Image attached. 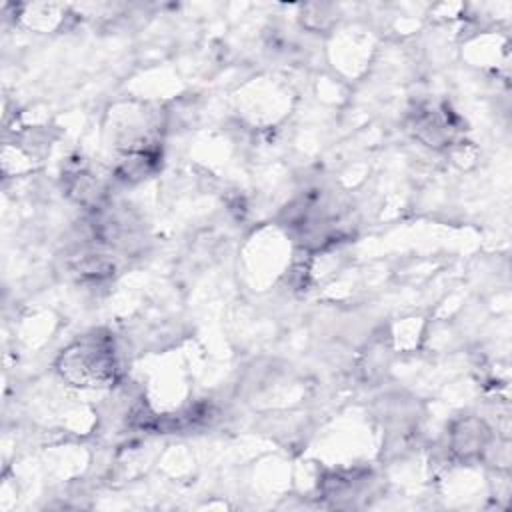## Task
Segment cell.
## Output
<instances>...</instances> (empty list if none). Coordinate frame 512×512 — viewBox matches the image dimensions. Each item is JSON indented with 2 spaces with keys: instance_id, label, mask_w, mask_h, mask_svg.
I'll return each mask as SVG.
<instances>
[{
  "instance_id": "cell-1",
  "label": "cell",
  "mask_w": 512,
  "mask_h": 512,
  "mask_svg": "<svg viewBox=\"0 0 512 512\" xmlns=\"http://www.w3.org/2000/svg\"><path fill=\"white\" fill-rule=\"evenodd\" d=\"M60 372L78 386H106L116 374L110 342L102 336H88L76 342L62 354Z\"/></svg>"
}]
</instances>
